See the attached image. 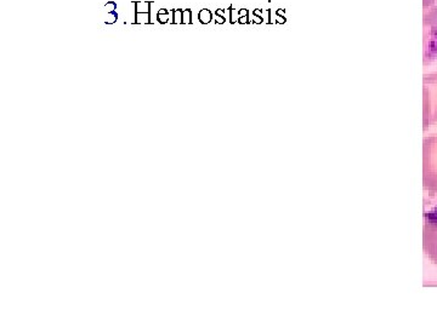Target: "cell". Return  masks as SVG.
I'll list each match as a JSON object with an SVG mask.
<instances>
[{
	"mask_svg": "<svg viewBox=\"0 0 437 327\" xmlns=\"http://www.w3.org/2000/svg\"><path fill=\"white\" fill-rule=\"evenodd\" d=\"M423 185L429 195L437 194V148L433 136L424 138Z\"/></svg>",
	"mask_w": 437,
	"mask_h": 327,
	"instance_id": "cell-1",
	"label": "cell"
},
{
	"mask_svg": "<svg viewBox=\"0 0 437 327\" xmlns=\"http://www.w3.org/2000/svg\"><path fill=\"white\" fill-rule=\"evenodd\" d=\"M424 66L437 60V6L424 9Z\"/></svg>",
	"mask_w": 437,
	"mask_h": 327,
	"instance_id": "cell-2",
	"label": "cell"
},
{
	"mask_svg": "<svg viewBox=\"0 0 437 327\" xmlns=\"http://www.w3.org/2000/svg\"><path fill=\"white\" fill-rule=\"evenodd\" d=\"M423 126L426 131L437 123V72L424 74Z\"/></svg>",
	"mask_w": 437,
	"mask_h": 327,
	"instance_id": "cell-3",
	"label": "cell"
},
{
	"mask_svg": "<svg viewBox=\"0 0 437 327\" xmlns=\"http://www.w3.org/2000/svg\"><path fill=\"white\" fill-rule=\"evenodd\" d=\"M423 248L429 260L437 265V205L425 213Z\"/></svg>",
	"mask_w": 437,
	"mask_h": 327,
	"instance_id": "cell-4",
	"label": "cell"
},
{
	"mask_svg": "<svg viewBox=\"0 0 437 327\" xmlns=\"http://www.w3.org/2000/svg\"><path fill=\"white\" fill-rule=\"evenodd\" d=\"M152 4H153L152 0H148V1H134L135 13H151Z\"/></svg>",
	"mask_w": 437,
	"mask_h": 327,
	"instance_id": "cell-5",
	"label": "cell"
},
{
	"mask_svg": "<svg viewBox=\"0 0 437 327\" xmlns=\"http://www.w3.org/2000/svg\"><path fill=\"white\" fill-rule=\"evenodd\" d=\"M135 23H138V25H151V13H135Z\"/></svg>",
	"mask_w": 437,
	"mask_h": 327,
	"instance_id": "cell-6",
	"label": "cell"
},
{
	"mask_svg": "<svg viewBox=\"0 0 437 327\" xmlns=\"http://www.w3.org/2000/svg\"><path fill=\"white\" fill-rule=\"evenodd\" d=\"M211 13L208 9H203L198 13V20L202 25H208L211 21Z\"/></svg>",
	"mask_w": 437,
	"mask_h": 327,
	"instance_id": "cell-7",
	"label": "cell"
},
{
	"mask_svg": "<svg viewBox=\"0 0 437 327\" xmlns=\"http://www.w3.org/2000/svg\"><path fill=\"white\" fill-rule=\"evenodd\" d=\"M183 9L173 10V25H183Z\"/></svg>",
	"mask_w": 437,
	"mask_h": 327,
	"instance_id": "cell-8",
	"label": "cell"
},
{
	"mask_svg": "<svg viewBox=\"0 0 437 327\" xmlns=\"http://www.w3.org/2000/svg\"><path fill=\"white\" fill-rule=\"evenodd\" d=\"M183 25H191V23H192V11H191V9L183 10Z\"/></svg>",
	"mask_w": 437,
	"mask_h": 327,
	"instance_id": "cell-9",
	"label": "cell"
},
{
	"mask_svg": "<svg viewBox=\"0 0 437 327\" xmlns=\"http://www.w3.org/2000/svg\"><path fill=\"white\" fill-rule=\"evenodd\" d=\"M157 21L161 25L169 22V13H157Z\"/></svg>",
	"mask_w": 437,
	"mask_h": 327,
	"instance_id": "cell-10",
	"label": "cell"
},
{
	"mask_svg": "<svg viewBox=\"0 0 437 327\" xmlns=\"http://www.w3.org/2000/svg\"><path fill=\"white\" fill-rule=\"evenodd\" d=\"M117 20H118V13L115 11V13H108L107 20L105 21L106 25H113V23L117 22Z\"/></svg>",
	"mask_w": 437,
	"mask_h": 327,
	"instance_id": "cell-11",
	"label": "cell"
},
{
	"mask_svg": "<svg viewBox=\"0 0 437 327\" xmlns=\"http://www.w3.org/2000/svg\"><path fill=\"white\" fill-rule=\"evenodd\" d=\"M105 9L108 13H115L117 10V4L115 1H108L105 4Z\"/></svg>",
	"mask_w": 437,
	"mask_h": 327,
	"instance_id": "cell-12",
	"label": "cell"
},
{
	"mask_svg": "<svg viewBox=\"0 0 437 327\" xmlns=\"http://www.w3.org/2000/svg\"><path fill=\"white\" fill-rule=\"evenodd\" d=\"M435 1H436V0H423L424 9H428L430 6H433Z\"/></svg>",
	"mask_w": 437,
	"mask_h": 327,
	"instance_id": "cell-13",
	"label": "cell"
},
{
	"mask_svg": "<svg viewBox=\"0 0 437 327\" xmlns=\"http://www.w3.org/2000/svg\"><path fill=\"white\" fill-rule=\"evenodd\" d=\"M215 18H216V22L218 23L225 22V18H221V16H218V15H215Z\"/></svg>",
	"mask_w": 437,
	"mask_h": 327,
	"instance_id": "cell-14",
	"label": "cell"
},
{
	"mask_svg": "<svg viewBox=\"0 0 437 327\" xmlns=\"http://www.w3.org/2000/svg\"><path fill=\"white\" fill-rule=\"evenodd\" d=\"M240 22L248 23V20H247V16H244V18H242L241 20H240Z\"/></svg>",
	"mask_w": 437,
	"mask_h": 327,
	"instance_id": "cell-15",
	"label": "cell"
},
{
	"mask_svg": "<svg viewBox=\"0 0 437 327\" xmlns=\"http://www.w3.org/2000/svg\"><path fill=\"white\" fill-rule=\"evenodd\" d=\"M158 13H169V11L167 9H161L158 11Z\"/></svg>",
	"mask_w": 437,
	"mask_h": 327,
	"instance_id": "cell-16",
	"label": "cell"
},
{
	"mask_svg": "<svg viewBox=\"0 0 437 327\" xmlns=\"http://www.w3.org/2000/svg\"><path fill=\"white\" fill-rule=\"evenodd\" d=\"M433 141H435V145H436L437 148V135H433Z\"/></svg>",
	"mask_w": 437,
	"mask_h": 327,
	"instance_id": "cell-17",
	"label": "cell"
}]
</instances>
